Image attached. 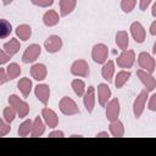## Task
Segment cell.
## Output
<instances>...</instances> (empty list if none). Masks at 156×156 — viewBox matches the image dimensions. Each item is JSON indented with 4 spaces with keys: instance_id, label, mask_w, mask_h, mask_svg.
Returning a JSON list of instances; mask_svg holds the SVG:
<instances>
[{
    "instance_id": "cell-1",
    "label": "cell",
    "mask_w": 156,
    "mask_h": 156,
    "mask_svg": "<svg viewBox=\"0 0 156 156\" xmlns=\"http://www.w3.org/2000/svg\"><path fill=\"white\" fill-rule=\"evenodd\" d=\"M9 104H10V106H12L16 110L17 115L20 116V118L26 117L28 115V112H29V105L26 101L21 100L17 95L9 96Z\"/></svg>"
},
{
    "instance_id": "cell-2",
    "label": "cell",
    "mask_w": 156,
    "mask_h": 156,
    "mask_svg": "<svg viewBox=\"0 0 156 156\" xmlns=\"http://www.w3.org/2000/svg\"><path fill=\"white\" fill-rule=\"evenodd\" d=\"M58 107H60V111L66 116H73V115L79 113V108H78L77 104L68 96H63L60 100Z\"/></svg>"
},
{
    "instance_id": "cell-3",
    "label": "cell",
    "mask_w": 156,
    "mask_h": 156,
    "mask_svg": "<svg viewBox=\"0 0 156 156\" xmlns=\"http://www.w3.org/2000/svg\"><path fill=\"white\" fill-rule=\"evenodd\" d=\"M107 55H108V49L104 44H96L93 48L91 51V57L96 63H105L107 61Z\"/></svg>"
},
{
    "instance_id": "cell-4",
    "label": "cell",
    "mask_w": 156,
    "mask_h": 156,
    "mask_svg": "<svg viewBox=\"0 0 156 156\" xmlns=\"http://www.w3.org/2000/svg\"><path fill=\"white\" fill-rule=\"evenodd\" d=\"M135 61V54L133 50H123V52L117 57V66L121 68H130Z\"/></svg>"
},
{
    "instance_id": "cell-5",
    "label": "cell",
    "mask_w": 156,
    "mask_h": 156,
    "mask_svg": "<svg viewBox=\"0 0 156 156\" xmlns=\"http://www.w3.org/2000/svg\"><path fill=\"white\" fill-rule=\"evenodd\" d=\"M40 52H41V48H40L38 44H32V45H29V46L24 50L23 56H22V61H23L24 63L34 62V61L39 57Z\"/></svg>"
},
{
    "instance_id": "cell-6",
    "label": "cell",
    "mask_w": 156,
    "mask_h": 156,
    "mask_svg": "<svg viewBox=\"0 0 156 156\" xmlns=\"http://www.w3.org/2000/svg\"><path fill=\"white\" fill-rule=\"evenodd\" d=\"M147 90H141L139 93V95L136 96V99L134 100V104H133V112H134V116L136 118H139L144 111V107H145V102H146V99H147Z\"/></svg>"
},
{
    "instance_id": "cell-7",
    "label": "cell",
    "mask_w": 156,
    "mask_h": 156,
    "mask_svg": "<svg viewBox=\"0 0 156 156\" xmlns=\"http://www.w3.org/2000/svg\"><path fill=\"white\" fill-rule=\"evenodd\" d=\"M138 63H139V66L141 68H144L149 73H152L155 71V60L147 52H140L139 54V56H138Z\"/></svg>"
},
{
    "instance_id": "cell-8",
    "label": "cell",
    "mask_w": 156,
    "mask_h": 156,
    "mask_svg": "<svg viewBox=\"0 0 156 156\" xmlns=\"http://www.w3.org/2000/svg\"><path fill=\"white\" fill-rule=\"evenodd\" d=\"M136 74L139 77V79L141 80V83L145 85L146 90L147 91H154L155 90V87H156V80L155 78L151 76V73L144 71V69H138L136 71Z\"/></svg>"
},
{
    "instance_id": "cell-9",
    "label": "cell",
    "mask_w": 156,
    "mask_h": 156,
    "mask_svg": "<svg viewBox=\"0 0 156 156\" xmlns=\"http://www.w3.org/2000/svg\"><path fill=\"white\" fill-rule=\"evenodd\" d=\"M44 48L46 49L48 52L54 54L57 52L62 48V39L58 35H50L45 41H44Z\"/></svg>"
},
{
    "instance_id": "cell-10",
    "label": "cell",
    "mask_w": 156,
    "mask_h": 156,
    "mask_svg": "<svg viewBox=\"0 0 156 156\" xmlns=\"http://www.w3.org/2000/svg\"><path fill=\"white\" fill-rule=\"evenodd\" d=\"M71 73L79 77H87L89 74V66L84 60H77L71 66Z\"/></svg>"
},
{
    "instance_id": "cell-11",
    "label": "cell",
    "mask_w": 156,
    "mask_h": 156,
    "mask_svg": "<svg viewBox=\"0 0 156 156\" xmlns=\"http://www.w3.org/2000/svg\"><path fill=\"white\" fill-rule=\"evenodd\" d=\"M83 96H84L83 102H84L85 110L89 113L93 112V108L95 105V89H94V87H88V89H87V91H84Z\"/></svg>"
},
{
    "instance_id": "cell-12",
    "label": "cell",
    "mask_w": 156,
    "mask_h": 156,
    "mask_svg": "<svg viewBox=\"0 0 156 156\" xmlns=\"http://www.w3.org/2000/svg\"><path fill=\"white\" fill-rule=\"evenodd\" d=\"M119 115V101L118 99H112L108 104H107V107H106V117L108 121H115L117 119Z\"/></svg>"
},
{
    "instance_id": "cell-13",
    "label": "cell",
    "mask_w": 156,
    "mask_h": 156,
    "mask_svg": "<svg viewBox=\"0 0 156 156\" xmlns=\"http://www.w3.org/2000/svg\"><path fill=\"white\" fill-rule=\"evenodd\" d=\"M35 96L43 105H48L49 98H50V88L46 84H38L35 87Z\"/></svg>"
},
{
    "instance_id": "cell-14",
    "label": "cell",
    "mask_w": 156,
    "mask_h": 156,
    "mask_svg": "<svg viewBox=\"0 0 156 156\" xmlns=\"http://www.w3.org/2000/svg\"><path fill=\"white\" fill-rule=\"evenodd\" d=\"M130 33H132V35H133V38L136 43H143L145 40V37H146L145 29H144V27L141 26L140 22H133L132 23Z\"/></svg>"
},
{
    "instance_id": "cell-15",
    "label": "cell",
    "mask_w": 156,
    "mask_h": 156,
    "mask_svg": "<svg viewBox=\"0 0 156 156\" xmlns=\"http://www.w3.org/2000/svg\"><path fill=\"white\" fill-rule=\"evenodd\" d=\"M41 117L44 118V122L50 127V128H55L58 123V118H57V115L50 110L49 107H44L41 110Z\"/></svg>"
},
{
    "instance_id": "cell-16",
    "label": "cell",
    "mask_w": 156,
    "mask_h": 156,
    "mask_svg": "<svg viewBox=\"0 0 156 156\" xmlns=\"http://www.w3.org/2000/svg\"><path fill=\"white\" fill-rule=\"evenodd\" d=\"M46 73H48L46 67H45V65H43V63H35V65H33L32 68H30V76H32L34 79H37V80H43V79H45Z\"/></svg>"
},
{
    "instance_id": "cell-17",
    "label": "cell",
    "mask_w": 156,
    "mask_h": 156,
    "mask_svg": "<svg viewBox=\"0 0 156 156\" xmlns=\"http://www.w3.org/2000/svg\"><path fill=\"white\" fill-rule=\"evenodd\" d=\"M98 95H99V102H100V105L101 106H106L107 100L111 96V90H110L108 85L107 84H104V83L99 84V87H98Z\"/></svg>"
},
{
    "instance_id": "cell-18",
    "label": "cell",
    "mask_w": 156,
    "mask_h": 156,
    "mask_svg": "<svg viewBox=\"0 0 156 156\" xmlns=\"http://www.w3.org/2000/svg\"><path fill=\"white\" fill-rule=\"evenodd\" d=\"M58 20H60V18H58V15H57V12L54 11V10L46 11V12L44 13V16H43V22H44V24L48 26V27H52V26L57 24V23H58Z\"/></svg>"
},
{
    "instance_id": "cell-19",
    "label": "cell",
    "mask_w": 156,
    "mask_h": 156,
    "mask_svg": "<svg viewBox=\"0 0 156 156\" xmlns=\"http://www.w3.org/2000/svg\"><path fill=\"white\" fill-rule=\"evenodd\" d=\"M20 48H21L20 41L16 38H12V39H10V41H7V43L4 44V51L7 55H10V56H13L15 54H17L18 50H20Z\"/></svg>"
},
{
    "instance_id": "cell-20",
    "label": "cell",
    "mask_w": 156,
    "mask_h": 156,
    "mask_svg": "<svg viewBox=\"0 0 156 156\" xmlns=\"http://www.w3.org/2000/svg\"><path fill=\"white\" fill-rule=\"evenodd\" d=\"M77 5V0H60V12L62 16L71 13Z\"/></svg>"
},
{
    "instance_id": "cell-21",
    "label": "cell",
    "mask_w": 156,
    "mask_h": 156,
    "mask_svg": "<svg viewBox=\"0 0 156 156\" xmlns=\"http://www.w3.org/2000/svg\"><path fill=\"white\" fill-rule=\"evenodd\" d=\"M113 73H115V63L112 61L105 62L102 68H101V74H102L104 79H106L107 82H112Z\"/></svg>"
},
{
    "instance_id": "cell-22",
    "label": "cell",
    "mask_w": 156,
    "mask_h": 156,
    "mask_svg": "<svg viewBox=\"0 0 156 156\" xmlns=\"http://www.w3.org/2000/svg\"><path fill=\"white\" fill-rule=\"evenodd\" d=\"M44 130H45L44 122L41 121V118H40L39 116H37L35 119L33 121V126H32L30 134H32V136H40V135H43Z\"/></svg>"
},
{
    "instance_id": "cell-23",
    "label": "cell",
    "mask_w": 156,
    "mask_h": 156,
    "mask_svg": "<svg viewBox=\"0 0 156 156\" xmlns=\"http://www.w3.org/2000/svg\"><path fill=\"white\" fill-rule=\"evenodd\" d=\"M116 44L121 50H127L128 44H129V38H128L127 32H124V30L117 32V34H116Z\"/></svg>"
},
{
    "instance_id": "cell-24",
    "label": "cell",
    "mask_w": 156,
    "mask_h": 156,
    "mask_svg": "<svg viewBox=\"0 0 156 156\" xmlns=\"http://www.w3.org/2000/svg\"><path fill=\"white\" fill-rule=\"evenodd\" d=\"M110 133H111L113 136H117V138L123 136V134H124L123 123H122L121 121H118V119L112 121L111 124H110Z\"/></svg>"
},
{
    "instance_id": "cell-25",
    "label": "cell",
    "mask_w": 156,
    "mask_h": 156,
    "mask_svg": "<svg viewBox=\"0 0 156 156\" xmlns=\"http://www.w3.org/2000/svg\"><path fill=\"white\" fill-rule=\"evenodd\" d=\"M16 34H17V37H18L21 40L26 41V40H28V39L30 38V35H32V28H30L28 24H21V26H18V27L16 28Z\"/></svg>"
},
{
    "instance_id": "cell-26",
    "label": "cell",
    "mask_w": 156,
    "mask_h": 156,
    "mask_svg": "<svg viewBox=\"0 0 156 156\" xmlns=\"http://www.w3.org/2000/svg\"><path fill=\"white\" fill-rule=\"evenodd\" d=\"M17 87H18L20 91L23 94V96L27 98L29 95V93H30V89H32V80L29 78H27V77L26 78H22L17 83Z\"/></svg>"
},
{
    "instance_id": "cell-27",
    "label": "cell",
    "mask_w": 156,
    "mask_h": 156,
    "mask_svg": "<svg viewBox=\"0 0 156 156\" xmlns=\"http://www.w3.org/2000/svg\"><path fill=\"white\" fill-rule=\"evenodd\" d=\"M6 77H7V80H11V79H15L20 76L21 73V67L17 65V63H10L7 67H6Z\"/></svg>"
},
{
    "instance_id": "cell-28",
    "label": "cell",
    "mask_w": 156,
    "mask_h": 156,
    "mask_svg": "<svg viewBox=\"0 0 156 156\" xmlns=\"http://www.w3.org/2000/svg\"><path fill=\"white\" fill-rule=\"evenodd\" d=\"M129 77H130V72H128V71H121V72H118L117 76H116V79H115L116 88H118V89L122 88L127 83V80L129 79Z\"/></svg>"
},
{
    "instance_id": "cell-29",
    "label": "cell",
    "mask_w": 156,
    "mask_h": 156,
    "mask_svg": "<svg viewBox=\"0 0 156 156\" xmlns=\"http://www.w3.org/2000/svg\"><path fill=\"white\" fill-rule=\"evenodd\" d=\"M12 32V26L9 21L0 18V39H4L6 37H9Z\"/></svg>"
},
{
    "instance_id": "cell-30",
    "label": "cell",
    "mask_w": 156,
    "mask_h": 156,
    "mask_svg": "<svg viewBox=\"0 0 156 156\" xmlns=\"http://www.w3.org/2000/svg\"><path fill=\"white\" fill-rule=\"evenodd\" d=\"M71 85H72L73 91L78 96H83V94L85 91V84H84L83 80H80V79H73L72 83H71Z\"/></svg>"
},
{
    "instance_id": "cell-31",
    "label": "cell",
    "mask_w": 156,
    "mask_h": 156,
    "mask_svg": "<svg viewBox=\"0 0 156 156\" xmlns=\"http://www.w3.org/2000/svg\"><path fill=\"white\" fill-rule=\"evenodd\" d=\"M33 122L30 119H26L20 127H18V135L20 136H27L32 130Z\"/></svg>"
},
{
    "instance_id": "cell-32",
    "label": "cell",
    "mask_w": 156,
    "mask_h": 156,
    "mask_svg": "<svg viewBox=\"0 0 156 156\" xmlns=\"http://www.w3.org/2000/svg\"><path fill=\"white\" fill-rule=\"evenodd\" d=\"M16 115H17V112H16V110H15L12 106L5 107V110H4V119H5L6 122L11 123V122L15 119Z\"/></svg>"
},
{
    "instance_id": "cell-33",
    "label": "cell",
    "mask_w": 156,
    "mask_h": 156,
    "mask_svg": "<svg viewBox=\"0 0 156 156\" xmlns=\"http://www.w3.org/2000/svg\"><path fill=\"white\" fill-rule=\"evenodd\" d=\"M135 4H136V0H122L121 1V9L126 13H129L134 9Z\"/></svg>"
},
{
    "instance_id": "cell-34",
    "label": "cell",
    "mask_w": 156,
    "mask_h": 156,
    "mask_svg": "<svg viewBox=\"0 0 156 156\" xmlns=\"http://www.w3.org/2000/svg\"><path fill=\"white\" fill-rule=\"evenodd\" d=\"M10 130H11L10 123H9V122H6L5 119L0 118V136L6 135V134H7Z\"/></svg>"
},
{
    "instance_id": "cell-35",
    "label": "cell",
    "mask_w": 156,
    "mask_h": 156,
    "mask_svg": "<svg viewBox=\"0 0 156 156\" xmlns=\"http://www.w3.org/2000/svg\"><path fill=\"white\" fill-rule=\"evenodd\" d=\"M34 5L37 6H40V7H49L52 5L54 0H30Z\"/></svg>"
},
{
    "instance_id": "cell-36",
    "label": "cell",
    "mask_w": 156,
    "mask_h": 156,
    "mask_svg": "<svg viewBox=\"0 0 156 156\" xmlns=\"http://www.w3.org/2000/svg\"><path fill=\"white\" fill-rule=\"evenodd\" d=\"M10 57H11L10 55H7L4 50H1V49H0V66H1V65H4V63H6V62L10 60Z\"/></svg>"
},
{
    "instance_id": "cell-37",
    "label": "cell",
    "mask_w": 156,
    "mask_h": 156,
    "mask_svg": "<svg viewBox=\"0 0 156 156\" xmlns=\"http://www.w3.org/2000/svg\"><path fill=\"white\" fill-rule=\"evenodd\" d=\"M149 108H150L151 111H156V94H152V95L150 96Z\"/></svg>"
},
{
    "instance_id": "cell-38",
    "label": "cell",
    "mask_w": 156,
    "mask_h": 156,
    "mask_svg": "<svg viewBox=\"0 0 156 156\" xmlns=\"http://www.w3.org/2000/svg\"><path fill=\"white\" fill-rule=\"evenodd\" d=\"M7 82V77H6V72L4 68H0V85Z\"/></svg>"
},
{
    "instance_id": "cell-39",
    "label": "cell",
    "mask_w": 156,
    "mask_h": 156,
    "mask_svg": "<svg viewBox=\"0 0 156 156\" xmlns=\"http://www.w3.org/2000/svg\"><path fill=\"white\" fill-rule=\"evenodd\" d=\"M152 0H140V5H139V7H140V10L141 11H145L146 10V7L150 5V2H151Z\"/></svg>"
},
{
    "instance_id": "cell-40",
    "label": "cell",
    "mask_w": 156,
    "mask_h": 156,
    "mask_svg": "<svg viewBox=\"0 0 156 156\" xmlns=\"http://www.w3.org/2000/svg\"><path fill=\"white\" fill-rule=\"evenodd\" d=\"M49 136H63V132H61V130H55V132H51L50 134H49Z\"/></svg>"
},
{
    "instance_id": "cell-41",
    "label": "cell",
    "mask_w": 156,
    "mask_h": 156,
    "mask_svg": "<svg viewBox=\"0 0 156 156\" xmlns=\"http://www.w3.org/2000/svg\"><path fill=\"white\" fill-rule=\"evenodd\" d=\"M150 33H151V35H155V34H156V21H154V22L151 23V27H150Z\"/></svg>"
},
{
    "instance_id": "cell-42",
    "label": "cell",
    "mask_w": 156,
    "mask_h": 156,
    "mask_svg": "<svg viewBox=\"0 0 156 156\" xmlns=\"http://www.w3.org/2000/svg\"><path fill=\"white\" fill-rule=\"evenodd\" d=\"M152 16H154V17L156 16V4L152 5Z\"/></svg>"
},
{
    "instance_id": "cell-43",
    "label": "cell",
    "mask_w": 156,
    "mask_h": 156,
    "mask_svg": "<svg viewBox=\"0 0 156 156\" xmlns=\"http://www.w3.org/2000/svg\"><path fill=\"white\" fill-rule=\"evenodd\" d=\"M98 136H108V134L106 132H101V133H98Z\"/></svg>"
},
{
    "instance_id": "cell-44",
    "label": "cell",
    "mask_w": 156,
    "mask_h": 156,
    "mask_svg": "<svg viewBox=\"0 0 156 156\" xmlns=\"http://www.w3.org/2000/svg\"><path fill=\"white\" fill-rule=\"evenodd\" d=\"M13 0H2V2H4V5H10L11 2H12Z\"/></svg>"
}]
</instances>
